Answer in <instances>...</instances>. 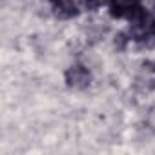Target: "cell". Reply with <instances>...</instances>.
<instances>
[{"mask_svg": "<svg viewBox=\"0 0 155 155\" xmlns=\"http://www.w3.org/2000/svg\"><path fill=\"white\" fill-rule=\"evenodd\" d=\"M91 81V75L84 66H71L66 71V82L69 88H86Z\"/></svg>", "mask_w": 155, "mask_h": 155, "instance_id": "obj_1", "label": "cell"}, {"mask_svg": "<svg viewBox=\"0 0 155 155\" xmlns=\"http://www.w3.org/2000/svg\"><path fill=\"white\" fill-rule=\"evenodd\" d=\"M53 11L60 18H71L79 15V9L73 0H53Z\"/></svg>", "mask_w": 155, "mask_h": 155, "instance_id": "obj_2", "label": "cell"}, {"mask_svg": "<svg viewBox=\"0 0 155 155\" xmlns=\"http://www.w3.org/2000/svg\"><path fill=\"white\" fill-rule=\"evenodd\" d=\"M139 2L140 0H111V4H110L111 15L113 17H128V13L135 6H139Z\"/></svg>", "mask_w": 155, "mask_h": 155, "instance_id": "obj_3", "label": "cell"}, {"mask_svg": "<svg viewBox=\"0 0 155 155\" xmlns=\"http://www.w3.org/2000/svg\"><path fill=\"white\" fill-rule=\"evenodd\" d=\"M84 4L88 8H97V6H102V4H111V0H84Z\"/></svg>", "mask_w": 155, "mask_h": 155, "instance_id": "obj_4", "label": "cell"}]
</instances>
